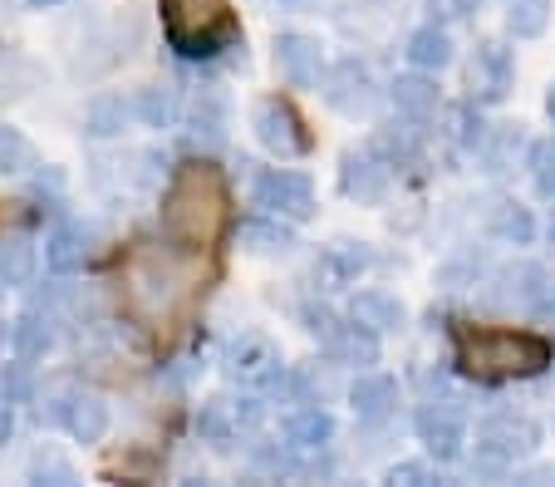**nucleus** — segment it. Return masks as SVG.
Segmentation results:
<instances>
[{
  "label": "nucleus",
  "mask_w": 555,
  "mask_h": 487,
  "mask_svg": "<svg viewBox=\"0 0 555 487\" xmlns=\"http://www.w3.org/2000/svg\"><path fill=\"white\" fill-rule=\"evenodd\" d=\"M221 217H227V197H221L217 172L202 163L182 168L163 197V232L178 246H211L221 232Z\"/></svg>",
  "instance_id": "nucleus-1"
},
{
  "label": "nucleus",
  "mask_w": 555,
  "mask_h": 487,
  "mask_svg": "<svg viewBox=\"0 0 555 487\" xmlns=\"http://www.w3.org/2000/svg\"><path fill=\"white\" fill-rule=\"evenodd\" d=\"M545 364H551V345L521 330H492L462 345V370L477 380H521V374H541Z\"/></svg>",
  "instance_id": "nucleus-2"
},
{
  "label": "nucleus",
  "mask_w": 555,
  "mask_h": 487,
  "mask_svg": "<svg viewBox=\"0 0 555 487\" xmlns=\"http://www.w3.org/2000/svg\"><path fill=\"white\" fill-rule=\"evenodd\" d=\"M163 15H168V44L182 60H211L217 50L236 44L227 0H163Z\"/></svg>",
  "instance_id": "nucleus-3"
},
{
  "label": "nucleus",
  "mask_w": 555,
  "mask_h": 487,
  "mask_svg": "<svg viewBox=\"0 0 555 487\" xmlns=\"http://www.w3.org/2000/svg\"><path fill=\"white\" fill-rule=\"evenodd\" d=\"M535 444H541V424L502 413V419H487V424L477 428V463L496 473V467L521 463L526 453H535Z\"/></svg>",
  "instance_id": "nucleus-4"
},
{
  "label": "nucleus",
  "mask_w": 555,
  "mask_h": 487,
  "mask_svg": "<svg viewBox=\"0 0 555 487\" xmlns=\"http://www.w3.org/2000/svg\"><path fill=\"white\" fill-rule=\"evenodd\" d=\"M251 197H256V207H266L271 217H285V222H310L314 217V188L305 172H291V168L256 172Z\"/></svg>",
  "instance_id": "nucleus-5"
},
{
  "label": "nucleus",
  "mask_w": 555,
  "mask_h": 487,
  "mask_svg": "<svg viewBox=\"0 0 555 487\" xmlns=\"http://www.w3.org/2000/svg\"><path fill=\"white\" fill-rule=\"evenodd\" d=\"M251 128H256V138H261V149L275 153V158H300V153L310 149V133H305L300 114H295L285 99H261V104L251 108Z\"/></svg>",
  "instance_id": "nucleus-6"
},
{
  "label": "nucleus",
  "mask_w": 555,
  "mask_h": 487,
  "mask_svg": "<svg viewBox=\"0 0 555 487\" xmlns=\"http://www.w3.org/2000/svg\"><path fill=\"white\" fill-rule=\"evenodd\" d=\"M516 85V60L502 40H487L467 64V94L472 104H502Z\"/></svg>",
  "instance_id": "nucleus-7"
},
{
  "label": "nucleus",
  "mask_w": 555,
  "mask_h": 487,
  "mask_svg": "<svg viewBox=\"0 0 555 487\" xmlns=\"http://www.w3.org/2000/svg\"><path fill=\"white\" fill-rule=\"evenodd\" d=\"M320 89H325V104L339 108L345 118H364V114H374V104H378L374 75H369V64H359L354 54L339 60L335 69H325V85Z\"/></svg>",
  "instance_id": "nucleus-8"
},
{
  "label": "nucleus",
  "mask_w": 555,
  "mask_h": 487,
  "mask_svg": "<svg viewBox=\"0 0 555 487\" xmlns=\"http://www.w3.org/2000/svg\"><path fill=\"white\" fill-rule=\"evenodd\" d=\"M227 374L231 380H242V384H251V389H281L285 360H281V350H275L271 339L246 335L242 345L227 355Z\"/></svg>",
  "instance_id": "nucleus-9"
},
{
  "label": "nucleus",
  "mask_w": 555,
  "mask_h": 487,
  "mask_svg": "<svg viewBox=\"0 0 555 487\" xmlns=\"http://www.w3.org/2000/svg\"><path fill=\"white\" fill-rule=\"evenodd\" d=\"M275 64H281V75L291 79L295 89H320L325 85V50H320L314 35H300V30L275 35Z\"/></svg>",
  "instance_id": "nucleus-10"
},
{
  "label": "nucleus",
  "mask_w": 555,
  "mask_h": 487,
  "mask_svg": "<svg viewBox=\"0 0 555 487\" xmlns=\"http://www.w3.org/2000/svg\"><path fill=\"white\" fill-rule=\"evenodd\" d=\"M388 182H393V168H388L374 149L345 153V163H339V188H345V197L359 202V207H378V202L388 197Z\"/></svg>",
  "instance_id": "nucleus-11"
},
{
  "label": "nucleus",
  "mask_w": 555,
  "mask_h": 487,
  "mask_svg": "<svg viewBox=\"0 0 555 487\" xmlns=\"http://www.w3.org/2000/svg\"><path fill=\"white\" fill-rule=\"evenodd\" d=\"M369 266H374V252H369V242L339 236V242H330L325 252H320V261H314V275L325 281V291H339V286H354Z\"/></svg>",
  "instance_id": "nucleus-12"
},
{
  "label": "nucleus",
  "mask_w": 555,
  "mask_h": 487,
  "mask_svg": "<svg viewBox=\"0 0 555 487\" xmlns=\"http://www.w3.org/2000/svg\"><path fill=\"white\" fill-rule=\"evenodd\" d=\"M335 434H339L335 413L320 409V403H300V409L285 413V444H291V453H325L335 444Z\"/></svg>",
  "instance_id": "nucleus-13"
},
{
  "label": "nucleus",
  "mask_w": 555,
  "mask_h": 487,
  "mask_svg": "<svg viewBox=\"0 0 555 487\" xmlns=\"http://www.w3.org/2000/svg\"><path fill=\"white\" fill-rule=\"evenodd\" d=\"M418 438L433 458L452 463L462 453V444H467V424H462V413L448 409V403H428V409H418Z\"/></svg>",
  "instance_id": "nucleus-14"
},
{
  "label": "nucleus",
  "mask_w": 555,
  "mask_h": 487,
  "mask_svg": "<svg viewBox=\"0 0 555 487\" xmlns=\"http://www.w3.org/2000/svg\"><path fill=\"white\" fill-rule=\"evenodd\" d=\"M231 128V104L221 89H197V99L188 104V138L202 149H221Z\"/></svg>",
  "instance_id": "nucleus-15"
},
{
  "label": "nucleus",
  "mask_w": 555,
  "mask_h": 487,
  "mask_svg": "<svg viewBox=\"0 0 555 487\" xmlns=\"http://www.w3.org/2000/svg\"><path fill=\"white\" fill-rule=\"evenodd\" d=\"M349 409L359 413V424H384V419L399 413V384L374 370L359 374V380L349 384Z\"/></svg>",
  "instance_id": "nucleus-16"
},
{
  "label": "nucleus",
  "mask_w": 555,
  "mask_h": 487,
  "mask_svg": "<svg viewBox=\"0 0 555 487\" xmlns=\"http://www.w3.org/2000/svg\"><path fill=\"white\" fill-rule=\"evenodd\" d=\"M521 153H531L526 149L521 124H496V128H487L482 149H477V168L492 172V178H502V172H512L516 163H521Z\"/></svg>",
  "instance_id": "nucleus-17"
},
{
  "label": "nucleus",
  "mask_w": 555,
  "mask_h": 487,
  "mask_svg": "<svg viewBox=\"0 0 555 487\" xmlns=\"http://www.w3.org/2000/svg\"><path fill=\"white\" fill-rule=\"evenodd\" d=\"M325 350L335 364H354V370H369V364H378V335L369 325H359V320H349V325H335L325 335Z\"/></svg>",
  "instance_id": "nucleus-18"
},
{
  "label": "nucleus",
  "mask_w": 555,
  "mask_h": 487,
  "mask_svg": "<svg viewBox=\"0 0 555 487\" xmlns=\"http://www.w3.org/2000/svg\"><path fill=\"white\" fill-rule=\"evenodd\" d=\"M349 320L369 325L374 335H393V330H403V320H409V306H403L399 296H388V291H359V296L349 300Z\"/></svg>",
  "instance_id": "nucleus-19"
},
{
  "label": "nucleus",
  "mask_w": 555,
  "mask_h": 487,
  "mask_svg": "<svg viewBox=\"0 0 555 487\" xmlns=\"http://www.w3.org/2000/svg\"><path fill=\"white\" fill-rule=\"evenodd\" d=\"M114 424V413L99 394H69V409H64V428H69L79 444H99Z\"/></svg>",
  "instance_id": "nucleus-20"
},
{
  "label": "nucleus",
  "mask_w": 555,
  "mask_h": 487,
  "mask_svg": "<svg viewBox=\"0 0 555 487\" xmlns=\"http://www.w3.org/2000/svg\"><path fill=\"white\" fill-rule=\"evenodd\" d=\"M388 99H393L399 114L428 118L433 108H438V79H428V69H409V75H399L388 85Z\"/></svg>",
  "instance_id": "nucleus-21"
},
{
  "label": "nucleus",
  "mask_w": 555,
  "mask_h": 487,
  "mask_svg": "<svg viewBox=\"0 0 555 487\" xmlns=\"http://www.w3.org/2000/svg\"><path fill=\"white\" fill-rule=\"evenodd\" d=\"M487 227H492V236H502L506 246L535 242V217H531V207H521L516 197H496L492 213H487Z\"/></svg>",
  "instance_id": "nucleus-22"
},
{
  "label": "nucleus",
  "mask_w": 555,
  "mask_h": 487,
  "mask_svg": "<svg viewBox=\"0 0 555 487\" xmlns=\"http://www.w3.org/2000/svg\"><path fill=\"white\" fill-rule=\"evenodd\" d=\"M128 118H138L133 114V99H124V94H94V99H89V108H85V133L89 138H118L128 128Z\"/></svg>",
  "instance_id": "nucleus-23"
},
{
  "label": "nucleus",
  "mask_w": 555,
  "mask_h": 487,
  "mask_svg": "<svg viewBox=\"0 0 555 487\" xmlns=\"http://www.w3.org/2000/svg\"><path fill=\"white\" fill-rule=\"evenodd\" d=\"M242 246L251 256H285L295 246V232L285 217H251V222H242Z\"/></svg>",
  "instance_id": "nucleus-24"
},
{
  "label": "nucleus",
  "mask_w": 555,
  "mask_h": 487,
  "mask_svg": "<svg viewBox=\"0 0 555 487\" xmlns=\"http://www.w3.org/2000/svg\"><path fill=\"white\" fill-rule=\"evenodd\" d=\"M409 64H413V69H428V75L448 69V64H452V35L442 30L438 21L423 25V30H413L409 35Z\"/></svg>",
  "instance_id": "nucleus-25"
},
{
  "label": "nucleus",
  "mask_w": 555,
  "mask_h": 487,
  "mask_svg": "<svg viewBox=\"0 0 555 487\" xmlns=\"http://www.w3.org/2000/svg\"><path fill=\"white\" fill-rule=\"evenodd\" d=\"M85 256H89V236L74 222H60L50 236H44V261H50V271L69 275V271L85 266Z\"/></svg>",
  "instance_id": "nucleus-26"
},
{
  "label": "nucleus",
  "mask_w": 555,
  "mask_h": 487,
  "mask_svg": "<svg viewBox=\"0 0 555 487\" xmlns=\"http://www.w3.org/2000/svg\"><path fill=\"white\" fill-rule=\"evenodd\" d=\"M197 434L207 438V444L227 448L231 438L242 434V413H236V399H207L197 413Z\"/></svg>",
  "instance_id": "nucleus-27"
},
{
  "label": "nucleus",
  "mask_w": 555,
  "mask_h": 487,
  "mask_svg": "<svg viewBox=\"0 0 555 487\" xmlns=\"http://www.w3.org/2000/svg\"><path fill=\"white\" fill-rule=\"evenodd\" d=\"M133 114H138V124H147V128H172L178 124V94H172L168 85H147L133 94Z\"/></svg>",
  "instance_id": "nucleus-28"
},
{
  "label": "nucleus",
  "mask_w": 555,
  "mask_h": 487,
  "mask_svg": "<svg viewBox=\"0 0 555 487\" xmlns=\"http://www.w3.org/2000/svg\"><path fill=\"white\" fill-rule=\"evenodd\" d=\"M50 345H54V320L44 306H35L30 316H21V325H15V350H21L25 360H40Z\"/></svg>",
  "instance_id": "nucleus-29"
},
{
  "label": "nucleus",
  "mask_w": 555,
  "mask_h": 487,
  "mask_svg": "<svg viewBox=\"0 0 555 487\" xmlns=\"http://www.w3.org/2000/svg\"><path fill=\"white\" fill-rule=\"evenodd\" d=\"M482 138H487V124L482 114H477V104H457L448 108V143L457 153H477L482 149Z\"/></svg>",
  "instance_id": "nucleus-30"
},
{
  "label": "nucleus",
  "mask_w": 555,
  "mask_h": 487,
  "mask_svg": "<svg viewBox=\"0 0 555 487\" xmlns=\"http://www.w3.org/2000/svg\"><path fill=\"white\" fill-rule=\"evenodd\" d=\"M35 275V246L25 236H5L0 242V286H25Z\"/></svg>",
  "instance_id": "nucleus-31"
},
{
  "label": "nucleus",
  "mask_w": 555,
  "mask_h": 487,
  "mask_svg": "<svg viewBox=\"0 0 555 487\" xmlns=\"http://www.w3.org/2000/svg\"><path fill=\"white\" fill-rule=\"evenodd\" d=\"M516 40H535L551 25V0H512V15H506Z\"/></svg>",
  "instance_id": "nucleus-32"
},
{
  "label": "nucleus",
  "mask_w": 555,
  "mask_h": 487,
  "mask_svg": "<svg viewBox=\"0 0 555 487\" xmlns=\"http://www.w3.org/2000/svg\"><path fill=\"white\" fill-rule=\"evenodd\" d=\"M374 153L388 163V168H403V163H413L418 143H413L409 128H378V133H374Z\"/></svg>",
  "instance_id": "nucleus-33"
},
{
  "label": "nucleus",
  "mask_w": 555,
  "mask_h": 487,
  "mask_svg": "<svg viewBox=\"0 0 555 487\" xmlns=\"http://www.w3.org/2000/svg\"><path fill=\"white\" fill-rule=\"evenodd\" d=\"M35 163V149L30 138L15 133V128H0V172H21Z\"/></svg>",
  "instance_id": "nucleus-34"
},
{
  "label": "nucleus",
  "mask_w": 555,
  "mask_h": 487,
  "mask_svg": "<svg viewBox=\"0 0 555 487\" xmlns=\"http://www.w3.org/2000/svg\"><path fill=\"white\" fill-rule=\"evenodd\" d=\"M526 168H531V178H535V192H541V197H555V138L535 143Z\"/></svg>",
  "instance_id": "nucleus-35"
},
{
  "label": "nucleus",
  "mask_w": 555,
  "mask_h": 487,
  "mask_svg": "<svg viewBox=\"0 0 555 487\" xmlns=\"http://www.w3.org/2000/svg\"><path fill=\"white\" fill-rule=\"evenodd\" d=\"M30 477H35V483H79V473H74V463H69V458H64V453H54V448H44V453H35Z\"/></svg>",
  "instance_id": "nucleus-36"
},
{
  "label": "nucleus",
  "mask_w": 555,
  "mask_h": 487,
  "mask_svg": "<svg viewBox=\"0 0 555 487\" xmlns=\"http://www.w3.org/2000/svg\"><path fill=\"white\" fill-rule=\"evenodd\" d=\"M388 483H403V487H428V483H438V473H433L428 463H393V467H388Z\"/></svg>",
  "instance_id": "nucleus-37"
},
{
  "label": "nucleus",
  "mask_w": 555,
  "mask_h": 487,
  "mask_svg": "<svg viewBox=\"0 0 555 487\" xmlns=\"http://www.w3.org/2000/svg\"><path fill=\"white\" fill-rule=\"evenodd\" d=\"M433 21H467L472 11H477V0H428Z\"/></svg>",
  "instance_id": "nucleus-38"
},
{
  "label": "nucleus",
  "mask_w": 555,
  "mask_h": 487,
  "mask_svg": "<svg viewBox=\"0 0 555 487\" xmlns=\"http://www.w3.org/2000/svg\"><path fill=\"white\" fill-rule=\"evenodd\" d=\"M300 320H305V330H310V335H320V339H325L330 330L339 325L335 310H325V306H305V310H300Z\"/></svg>",
  "instance_id": "nucleus-39"
},
{
  "label": "nucleus",
  "mask_w": 555,
  "mask_h": 487,
  "mask_svg": "<svg viewBox=\"0 0 555 487\" xmlns=\"http://www.w3.org/2000/svg\"><path fill=\"white\" fill-rule=\"evenodd\" d=\"M5 438H11V409L0 403V444H5Z\"/></svg>",
  "instance_id": "nucleus-40"
},
{
  "label": "nucleus",
  "mask_w": 555,
  "mask_h": 487,
  "mask_svg": "<svg viewBox=\"0 0 555 487\" xmlns=\"http://www.w3.org/2000/svg\"><path fill=\"white\" fill-rule=\"evenodd\" d=\"M545 114H551V118H555V85H551V89H545Z\"/></svg>",
  "instance_id": "nucleus-41"
},
{
  "label": "nucleus",
  "mask_w": 555,
  "mask_h": 487,
  "mask_svg": "<svg viewBox=\"0 0 555 487\" xmlns=\"http://www.w3.org/2000/svg\"><path fill=\"white\" fill-rule=\"evenodd\" d=\"M30 5H40V11H44V5H64V0H30Z\"/></svg>",
  "instance_id": "nucleus-42"
},
{
  "label": "nucleus",
  "mask_w": 555,
  "mask_h": 487,
  "mask_svg": "<svg viewBox=\"0 0 555 487\" xmlns=\"http://www.w3.org/2000/svg\"><path fill=\"white\" fill-rule=\"evenodd\" d=\"M545 232H551V242H555V217H551V227H545Z\"/></svg>",
  "instance_id": "nucleus-43"
},
{
  "label": "nucleus",
  "mask_w": 555,
  "mask_h": 487,
  "mask_svg": "<svg viewBox=\"0 0 555 487\" xmlns=\"http://www.w3.org/2000/svg\"><path fill=\"white\" fill-rule=\"evenodd\" d=\"M0 335H5V325H0Z\"/></svg>",
  "instance_id": "nucleus-44"
}]
</instances>
